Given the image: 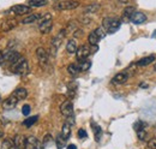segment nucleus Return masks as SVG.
I'll return each instance as SVG.
<instances>
[{"label":"nucleus","instance_id":"nucleus-39","mask_svg":"<svg viewBox=\"0 0 156 149\" xmlns=\"http://www.w3.org/2000/svg\"><path fill=\"white\" fill-rule=\"evenodd\" d=\"M67 149H77V147H76L75 144H69V146H67Z\"/></svg>","mask_w":156,"mask_h":149},{"label":"nucleus","instance_id":"nucleus-25","mask_svg":"<svg viewBox=\"0 0 156 149\" xmlns=\"http://www.w3.org/2000/svg\"><path fill=\"white\" fill-rule=\"evenodd\" d=\"M1 149H17V148H16V146H15L13 140L6 138V140H4L2 144H1Z\"/></svg>","mask_w":156,"mask_h":149},{"label":"nucleus","instance_id":"nucleus-5","mask_svg":"<svg viewBox=\"0 0 156 149\" xmlns=\"http://www.w3.org/2000/svg\"><path fill=\"white\" fill-rule=\"evenodd\" d=\"M78 6H79V2L76 0H62L54 5V9L59 11H65V10H73Z\"/></svg>","mask_w":156,"mask_h":149},{"label":"nucleus","instance_id":"nucleus-28","mask_svg":"<svg viewBox=\"0 0 156 149\" xmlns=\"http://www.w3.org/2000/svg\"><path fill=\"white\" fill-rule=\"evenodd\" d=\"M135 13V9L132 7V6H129V7H126L125 10H124V13H122V18L125 19H130L132 17V15Z\"/></svg>","mask_w":156,"mask_h":149},{"label":"nucleus","instance_id":"nucleus-19","mask_svg":"<svg viewBox=\"0 0 156 149\" xmlns=\"http://www.w3.org/2000/svg\"><path fill=\"white\" fill-rule=\"evenodd\" d=\"M153 61H155V56H145V58H142V59L137 63V65L143 67V66H147V65L151 64Z\"/></svg>","mask_w":156,"mask_h":149},{"label":"nucleus","instance_id":"nucleus-34","mask_svg":"<svg viewBox=\"0 0 156 149\" xmlns=\"http://www.w3.org/2000/svg\"><path fill=\"white\" fill-rule=\"evenodd\" d=\"M30 106L29 105H24L23 106V108H22V113H23V115H29V113H30Z\"/></svg>","mask_w":156,"mask_h":149},{"label":"nucleus","instance_id":"nucleus-10","mask_svg":"<svg viewBox=\"0 0 156 149\" xmlns=\"http://www.w3.org/2000/svg\"><path fill=\"white\" fill-rule=\"evenodd\" d=\"M18 99L15 96V94H12L11 96H9L5 101H4V104H2V107L5 108V110H11V108H15L16 107V105L18 104Z\"/></svg>","mask_w":156,"mask_h":149},{"label":"nucleus","instance_id":"nucleus-6","mask_svg":"<svg viewBox=\"0 0 156 149\" xmlns=\"http://www.w3.org/2000/svg\"><path fill=\"white\" fill-rule=\"evenodd\" d=\"M60 112H61V114H62L64 117H66V118L71 117V115L73 114V105H72V102H71L70 100L64 101V102L61 104V106H60Z\"/></svg>","mask_w":156,"mask_h":149},{"label":"nucleus","instance_id":"nucleus-23","mask_svg":"<svg viewBox=\"0 0 156 149\" xmlns=\"http://www.w3.org/2000/svg\"><path fill=\"white\" fill-rule=\"evenodd\" d=\"M37 119H39V115H34V117H29V118H27L24 122H23V125L25 126V128H31L36 122H37Z\"/></svg>","mask_w":156,"mask_h":149},{"label":"nucleus","instance_id":"nucleus-30","mask_svg":"<svg viewBox=\"0 0 156 149\" xmlns=\"http://www.w3.org/2000/svg\"><path fill=\"white\" fill-rule=\"evenodd\" d=\"M98 9H100V5H98V4H93V5H90V6H87V7H85V10H84V12H85V13L96 12Z\"/></svg>","mask_w":156,"mask_h":149},{"label":"nucleus","instance_id":"nucleus-11","mask_svg":"<svg viewBox=\"0 0 156 149\" xmlns=\"http://www.w3.org/2000/svg\"><path fill=\"white\" fill-rule=\"evenodd\" d=\"M65 34H66V31H65V30H62L58 36H55L53 40H52V49H53V54H55V53H57L58 48L60 47V45H61V42H62V37H64Z\"/></svg>","mask_w":156,"mask_h":149},{"label":"nucleus","instance_id":"nucleus-20","mask_svg":"<svg viewBox=\"0 0 156 149\" xmlns=\"http://www.w3.org/2000/svg\"><path fill=\"white\" fill-rule=\"evenodd\" d=\"M48 4V0H28V6L30 7H41L46 6Z\"/></svg>","mask_w":156,"mask_h":149},{"label":"nucleus","instance_id":"nucleus-9","mask_svg":"<svg viewBox=\"0 0 156 149\" xmlns=\"http://www.w3.org/2000/svg\"><path fill=\"white\" fill-rule=\"evenodd\" d=\"M36 56H37V59H39V64L41 66H46L47 63H48V54L46 52L44 48L42 47H39L36 49Z\"/></svg>","mask_w":156,"mask_h":149},{"label":"nucleus","instance_id":"nucleus-15","mask_svg":"<svg viewBox=\"0 0 156 149\" xmlns=\"http://www.w3.org/2000/svg\"><path fill=\"white\" fill-rule=\"evenodd\" d=\"M130 20L132 23H135V24H142V23H144L147 20V16L144 13H142V12H135L132 15V17L130 18Z\"/></svg>","mask_w":156,"mask_h":149},{"label":"nucleus","instance_id":"nucleus-40","mask_svg":"<svg viewBox=\"0 0 156 149\" xmlns=\"http://www.w3.org/2000/svg\"><path fill=\"white\" fill-rule=\"evenodd\" d=\"M120 2H122V4H126V2H129V0H119Z\"/></svg>","mask_w":156,"mask_h":149},{"label":"nucleus","instance_id":"nucleus-37","mask_svg":"<svg viewBox=\"0 0 156 149\" xmlns=\"http://www.w3.org/2000/svg\"><path fill=\"white\" fill-rule=\"evenodd\" d=\"M31 149H44V146H43V144L40 142L39 140H37V141H36V143L33 146V148H31Z\"/></svg>","mask_w":156,"mask_h":149},{"label":"nucleus","instance_id":"nucleus-8","mask_svg":"<svg viewBox=\"0 0 156 149\" xmlns=\"http://www.w3.org/2000/svg\"><path fill=\"white\" fill-rule=\"evenodd\" d=\"M90 53H91L90 48H89L88 46L83 45V46H80V47H78V48H77L76 56H77L78 60H79V61H82V60H85L88 56H90Z\"/></svg>","mask_w":156,"mask_h":149},{"label":"nucleus","instance_id":"nucleus-13","mask_svg":"<svg viewBox=\"0 0 156 149\" xmlns=\"http://www.w3.org/2000/svg\"><path fill=\"white\" fill-rule=\"evenodd\" d=\"M20 56V54L16 51H7L6 53H4V60L5 61H10L11 64L15 63L18 58Z\"/></svg>","mask_w":156,"mask_h":149},{"label":"nucleus","instance_id":"nucleus-24","mask_svg":"<svg viewBox=\"0 0 156 149\" xmlns=\"http://www.w3.org/2000/svg\"><path fill=\"white\" fill-rule=\"evenodd\" d=\"M41 18V16L37 15V13H34V15H30V16H28V17H25L24 19H22V23L23 24H30V23H34V22H36L37 19Z\"/></svg>","mask_w":156,"mask_h":149},{"label":"nucleus","instance_id":"nucleus-41","mask_svg":"<svg viewBox=\"0 0 156 149\" xmlns=\"http://www.w3.org/2000/svg\"><path fill=\"white\" fill-rule=\"evenodd\" d=\"M2 136H4V132L0 130V140H1V137H2Z\"/></svg>","mask_w":156,"mask_h":149},{"label":"nucleus","instance_id":"nucleus-7","mask_svg":"<svg viewBox=\"0 0 156 149\" xmlns=\"http://www.w3.org/2000/svg\"><path fill=\"white\" fill-rule=\"evenodd\" d=\"M30 6H27V5H15V6H12L11 9H10V11L9 12H12V13H15V15H17V16H23V15H28V13H30Z\"/></svg>","mask_w":156,"mask_h":149},{"label":"nucleus","instance_id":"nucleus-35","mask_svg":"<svg viewBox=\"0 0 156 149\" xmlns=\"http://www.w3.org/2000/svg\"><path fill=\"white\" fill-rule=\"evenodd\" d=\"M148 147L150 149H156V137L151 138V140L148 142Z\"/></svg>","mask_w":156,"mask_h":149},{"label":"nucleus","instance_id":"nucleus-33","mask_svg":"<svg viewBox=\"0 0 156 149\" xmlns=\"http://www.w3.org/2000/svg\"><path fill=\"white\" fill-rule=\"evenodd\" d=\"M52 141H53L52 136H51L49 133H47V135L44 136V138H43V146H48V144H49Z\"/></svg>","mask_w":156,"mask_h":149},{"label":"nucleus","instance_id":"nucleus-2","mask_svg":"<svg viewBox=\"0 0 156 149\" xmlns=\"http://www.w3.org/2000/svg\"><path fill=\"white\" fill-rule=\"evenodd\" d=\"M120 24H121V22L117 18H105L102 22V27L106 30V33H108V34L115 33L120 28Z\"/></svg>","mask_w":156,"mask_h":149},{"label":"nucleus","instance_id":"nucleus-12","mask_svg":"<svg viewBox=\"0 0 156 149\" xmlns=\"http://www.w3.org/2000/svg\"><path fill=\"white\" fill-rule=\"evenodd\" d=\"M13 142L17 149H27V138L23 135H16Z\"/></svg>","mask_w":156,"mask_h":149},{"label":"nucleus","instance_id":"nucleus-4","mask_svg":"<svg viewBox=\"0 0 156 149\" xmlns=\"http://www.w3.org/2000/svg\"><path fill=\"white\" fill-rule=\"evenodd\" d=\"M106 30L103 29V27H100V28H96L94 31H91L88 36V41L91 46H98V43L100 42L101 38L106 36Z\"/></svg>","mask_w":156,"mask_h":149},{"label":"nucleus","instance_id":"nucleus-16","mask_svg":"<svg viewBox=\"0 0 156 149\" xmlns=\"http://www.w3.org/2000/svg\"><path fill=\"white\" fill-rule=\"evenodd\" d=\"M16 25H17V22H16L15 19H6V20L1 24V29H2L4 31H9V30L13 29Z\"/></svg>","mask_w":156,"mask_h":149},{"label":"nucleus","instance_id":"nucleus-3","mask_svg":"<svg viewBox=\"0 0 156 149\" xmlns=\"http://www.w3.org/2000/svg\"><path fill=\"white\" fill-rule=\"evenodd\" d=\"M40 31L42 34H48L52 28H53V20H52V15L51 13H46L43 15L40 19Z\"/></svg>","mask_w":156,"mask_h":149},{"label":"nucleus","instance_id":"nucleus-36","mask_svg":"<svg viewBox=\"0 0 156 149\" xmlns=\"http://www.w3.org/2000/svg\"><path fill=\"white\" fill-rule=\"evenodd\" d=\"M78 137L82 138V140L83 138H87V131L84 130V129H79L78 130Z\"/></svg>","mask_w":156,"mask_h":149},{"label":"nucleus","instance_id":"nucleus-27","mask_svg":"<svg viewBox=\"0 0 156 149\" xmlns=\"http://www.w3.org/2000/svg\"><path fill=\"white\" fill-rule=\"evenodd\" d=\"M90 67H91V61L88 60V59L82 60V61L79 63V69H80V71H88Z\"/></svg>","mask_w":156,"mask_h":149},{"label":"nucleus","instance_id":"nucleus-32","mask_svg":"<svg viewBox=\"0 0 156 149\" xmlns=\"http://www.w3.org/2000/svg\"><path fill=\"white\" fill-rule=\"evenodd\" d=\"M145 128H147V124H145L144 122H136L135 125H133V129H135L136 131L142 130V129H145Z\"/></svg>","mask_w":156,"mask_h":149},{"label":"nucleus","instance_id":"nucleus-21","mask_svg":"<svg viewBox=\"0 0 156 149\" xmlns=\"http://www.w3.org/2000/svg\"><path fill=\"white\" fill-rule=\"evenodd\" d=\"M13 94H15V96H16L18 100H24V99L28 97V92H27L25 88H17Z\"/></svg>","mask_w":156,"mask_h":149},{"label":"nucleus","instance_id":"nucleus-1","mask_svg":"<svg viewBox=\"0 0 156 149\" xmlns=\"http://www.w3.org/2000/svg\"><path fill=\"white\" fill-rule=\"evenodd\" d=\"M12 71L20 76H25L29 72V64L24 56H20L15 63H12Z\"/></svg>","mask_w":156,"mask_h":149},{"label":"nucleus","instance_id":"nucleus-18","mask_svg":"<svg viewBox=\"0 0 156 149\" xmlns=\"http://www.w3.org/2000/svg\"><path fill=\"white\" fill-rule=\"evenodd\" d=\"M77 42H76V40H73V38H71V40H69V42H67V45H66V51L70 53V54H73V53H76L77 52Z\"/></svg>","mask_w":156,"mask_h":149},{"label":"nucleus","instance_id":"nucleus-26","mask_svg":"<svg viewBox=\"0 0 156 149\" xmlns=\"http://www.w3.org/2000/svg\"><path fill=\"white\" fill-rule=\"evenodd\" d=\"M67 71L72 74V76H77V74L80 72L79 65H77V64H70V65L67 66Z\"/></svg>","mask_w":156,"mask_h":149},{"label":"nucleus","instance_id":"nucleus-22","mask_svg":"<svg viewBox=\"0 0 156 149\" xmlns=\"http://www.w3.org/2000/svg\"><path fill=\"white\" fill-rule=\"evenodd\" d=\"M91 129H93V131H94V135H95V140L96 141H100L101 140V136H102V129L98 126L96 123H91Z\"/></svg>","mask_w":156,"mask_h":149},{"label":"nucleus","instance_id":"nucleus-42","mask_svg":"<svg viewBox=\"0 0 156 149\" xmlns=\"http://www.w3.org/2000/svg\"><path fill=\"white\" fill-rule=\"evenodd\" d=\"M154 69H155V71H156V64H155V66H154Z\"/></svg>","mask_w":156,"mask_h":149},{"label":"nucleus","instance_id":"nucleus-31","mask_svg":"<svg viewBox=\"0 0 156 149\" xmlns=\"http://www.w3.org/2000/svg\"><path fill=\"white\" fill-rule=\"evenodd\" d=\"M147 135H148V132L145 131V129H142V130L137 131V136H138V138H139L140 141H145Z\"/></svg>","mask_w":156,"mask_h":149},{"label":"nucleus","instance_id":"nucleus-38","mask_svg":"<svg viewBox=\"0 0 156 149\" xmlns=\"http://www.w3.org/2000/svg\"><path fill=\"white\" fill-rule=\"evenodd\" d=\"M4 61H5V60H4V54H2V52L0 51V65H1Z\"/></svg>","mask_w":156,"mask_h":149},{"label":"nucleus","instance_id":"nucleus-14","mask_svg":"<svg viewBox=\"0 0 156 149\" xmlns=\"http://www.w3.org/2000/svg\"><path fill=\"white\" fill-rule=\"evenodd\" d=\"M129 79L127 72H119L113 77V83L114 84H124Z\"/></svg>","mask_w":156,"mask_h":149},{"label":"nucleus","instance_id":"nucleus-29","mask_svg":"<svg viewBox=\"0 0 156 149\" xmlns=\"http://www.w3.org/2000/svg\"><path fill=\"white\" fill-rule=\"evenodd\" d=\"M65 138L61 136V133L60 135H58L57 136V138H55V143H57V147H58V149H62L64 147H65Z\"/></svg>","mask_w":156,"mask_h":149},{"label":"nucleus","instance_id":"nucleus-17","mask_svg":"<svg viewBox=\"0 0 156 149\" xmlns=\"http://www.w3.org/2000/svg\"><path fill=\"white\" fill-rule=\"evenodd\" d=\"M61 136H62L65 140H69V138H70V136H71V124H70L69 122H66V123L62 125Z\"/></svg>","mask_w":156,"mask_h":149}]
</instances>
